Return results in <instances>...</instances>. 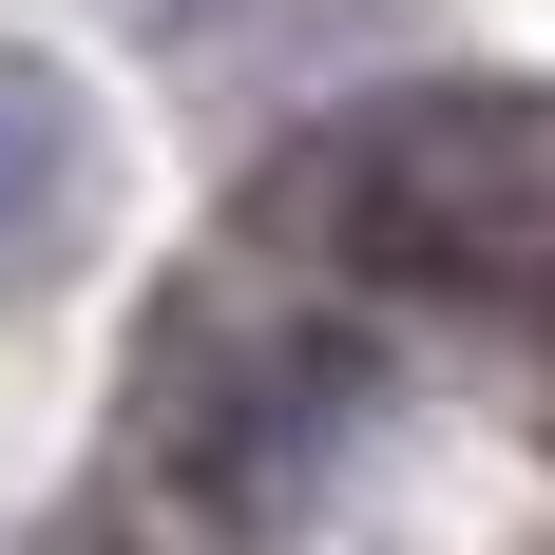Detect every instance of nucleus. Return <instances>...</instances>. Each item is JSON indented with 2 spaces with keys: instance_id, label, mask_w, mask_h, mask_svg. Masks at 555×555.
Listing matches in <instances>:
<instances>
[{
  "instance_id": "nucleus-1",
  "label": "nucleus",
  "mask_w": 555,
  "mask_h": 555,
  "mask_svg": "<svg viewBox=\"0 0 555 555\" xmlns=\"http://www.w3.org/2000/svg\"><path fill=\"white\" fill-rule=\"evenodd\" d=\"M307 211L364 287L555 307V96H402L364 134H326Z\"/></svg>"
},
{
  "instance_id": "nucleus-2",
  "label": "nucleus",
  "mask_w": 555,
  "mask_h": 555,
  "mask_svg": "<svg viewBox=\"0 0 555 555\" xmlns=\"http://www.w3.org/2000/svg\"><path fill=\"white\" fill-rule=\"evenodd\" d=\"M96 230V115L57 57H0V287H39Z\"/></svg>"
}]
</instances>
